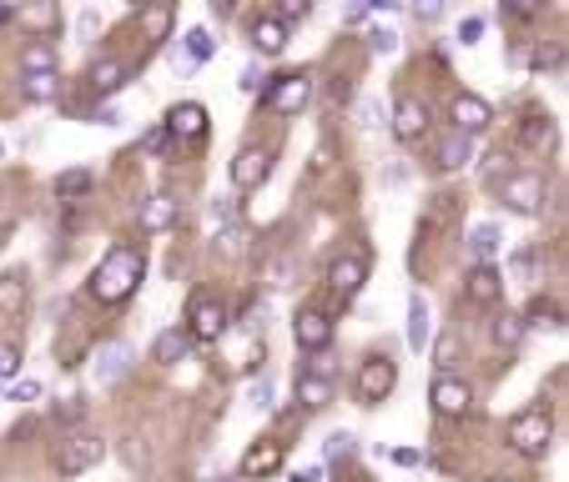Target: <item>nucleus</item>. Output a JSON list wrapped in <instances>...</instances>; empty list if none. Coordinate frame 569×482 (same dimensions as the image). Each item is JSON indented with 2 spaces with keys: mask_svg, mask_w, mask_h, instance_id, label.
<instances>
[{
  "mask_svg": "<svg viewBox=\"0 0 569 482\" xmlns=\"http://www.w3.org/2000/svg\"><path fill=\"white\" fill-rule=\"evenodd\" d=\"M106 457V442L96 438V432H61V442H55V467H61V477H81V472H91L96 462Z\"/></svg>",
  "mask_w": 569,
  "mask_h": 482,
  "instance_id": "7ed1b4c3",
  "label": "nucleus"
},
{
  "mask_svg": "<svg viewBox=\"0 0 569 482\" xmlns=\"http://www.w3.org/2000/svg\"><path fill=\"white\" fill-rule=\"evenodd\" d=\"M142 277H146V251L132 247V241H116V247L91 267L86 291H91V301H101V307H121V301L136 297Z\"/></svg>",
  "mask_w": 569,
  "mask_h": 482,
  "instance_id": "f257e3e1",
  "label": "nucleus"
},
{
  "mask_svg": "<svg viewBox=\"0 0 569 482\" xmlns=\"http://www.w3.org/2000/svg\"><path fill=\"white\" fill-rule=\"evenodd\" d=\"M21 96L35 101V106H45V101H61V75H21Z\"/></svg>",
  "mask_w": 569,
  "mask_h": 482,
  "instance_id": "cd10ccee",
  "label": "nucleus"
},
{
  "mask_svg": "<svg viewBox=\"0 0 569 482\" xmlns=\"http://www.w3.org/2000/svg\"><path fill=\"white\" fill-rule=\"evenodd\" d=\"M91 186H96V176L81 172V166H76V172H61V176H55V196H66V202H71V196H86Z\"/></svg>",
  "mask_w": 569,
  "mask_h": 482,
  "instance_id": "2f4dec72",
  "label": "nucleus"
},
{
  "mask_svg": "<svg viewBox=\"0 0 569 482\" xmlns=\"http://www.w3.org/2000/svg\"><path fill=\"white\" fill-rule=\"evenodd\" d=\"M394 387H398V367H394V357H388V352H373L368 362L358 367V397H363V402H384Z\"/></svg>",
  "mask_w": 569,
  "mask_h": 482,
  "instance_id": "423d86ee",
  "label": "nucleus"
},
{
  "mask_svg": "<svg viewBox=\"0 0 569 482\" xmlns=\"http://www.w3.org/2000/svg\"><path fill=\"white\" fill-rule=\"evenodd\" d=\"M172 21H176L172 5H152V11H142V31H146V41L162 45L166 35H172Z\"/></svg>",
  "mask_w": 569,
  "mask_h": 482,
  "instance_id": "7c9ffc66",
  "label": "nucleus"
},
{
  "mask_svg": "<svg viewBox=\"0 0 569 482\" xmlns=\"http://www.w3.org/2000/svg\"><path fill=\"white\" fill-rule=\"evenodd\" d=\"M252 45L263 55H283L287 51V25H277L273 15H263V21L252 25Z\"/></svg>",
  "mask_w": 569,
  "mask_h": 482,
  "instance_id": "5701e85b",
  "label": "nucleus"
},
{
  "mask_svg": "<svg viewBox=\"0 0 569 482\" xmlns=\"http://www.w3.org/2000/svg\"><path fill=\"white\" fill-rule=\"evenodd\" d=\"M494 342H499V347H519V342H524V321L504 311V317L494 321Z\"/></svg>",
  "mask_w": 569,
  "mask_h": 482,
  "instance_id": "72a5a7b5",
  "label": "nucleus"
},
{
  "mask_svg": "<svg viewBox=\"0 0 569 482\" xmlns=\"http://www.w3.org/2000/svg\"><path fill=\"white\" fill-rule=\"evenodd\" d=\"M186 347H192V342H186V332H182V327H166V332L152 342V362L172 367V362H182V357H186Z\"/></svg>",
  "mask_w": 569,
  "mask_h": 482,
  "instance_id": "393cba45",
  "label": "nucleus"
},
{
  "mask_svg": "<svg viewBox=\"0 0 569 482\" xmlns=\"http://www.w3.org/2000/svg\"><path fill=\"white\" fill-rule=\"evenodd\" d=\"M394 136L398 141H424L428 136V106L418 96H398V106H394Z\"/></svg>",
  "mask_w": 569,
  "mask_h": 482,
  "instance_id": "4468645a",
  "label": "nucleus"
},
{
  "mask_svg": "<svg viewBox=\"0 0 569 482\" xmlns=\"http://www.w3.org/2000/svg\"><path fill=\"white\" fill-rule=\"evenodd\" d=\"M307 101H313V75L307 71L277 75L273 86L263 91V111H273V116H303Z\"/></svg>",
  "mask_w": 569,
  "mask_h": 482,
  "instance_id": "20e7f679",
  "label": "nucleus"
},
{
  "mask_svg": "<svg viewBox=\"0 0 569 482\" xmlns=\"http://www.w3.org/2000/svg\"><path fill=\"white\" fill-rule=\"evenodd\" d=\"M212 221H217V226H237V202H217V206H212Z\"/></svg>",
  "mask_w": 569,
  "mask_h": 482,
  "instance_id": "c03bdc74",
  "label": "nucleus"
},
{
  "mask_svg": "<svg viewBox=\"0 0 569 482\" xmlns=\"http://www.w3.org/2000/svg\"><path fill=\"white\" fill-rule=\"evenodd\" d=\"M353 452H358V438H353V432H333L328 438V462H348Z\"/></svg>",
  "mask_w": 569,
  "mask_h": 482,
  "instance_id": "c9c22d12",
  "label": "nucleus"
},
{
  "mask_svg": "<svg viewBox=\"0 0 569 482\" xmlns=\"http://www.w3.org/2000/svg\"><path fill=\"white\" fill-rule=\"evenodd\" d=\"M484 35V15H469V21H459V41L464 45H474Z\"/></svg>",
  "mask_w": 569,
  "mask_h": 482,
  "instance_id": "37998d69",
  "label": "nucleus"
},
{
  "mask_svg": "<svg viewBox=\"0 0 569 482\" xmlns=\"http://www.w3.org/2000/svg\"><path fill=\"white\" fill-rule=\"evenodd\" d=\"M55 71V41H31L21 51V75H51Z\"/></svg>",
  "mask_w": 569,
  "mask_h": 482,
  "instance_id": "b1692460",
  "label": "nucleus"
},
{
  "mask_svg": "<svg viewBox=\"0 0 569 482\" xmlns=\"http://www.w3.org/2000/svg\"><path fill=\"white\" fill-rule=\"evenodd\" d=\"M307 11H313V5H307V0H287V5H283V11L273 15V21H277V25H293V21H303Z\"/></svg>",
  "mask_w": 569,
  "mask_h": 482,
  "instance_id": "ea45409f",
  "label": "nucleus"
},
{
  "mask_svg": "<svg viewBox=\"0 0 569 482\" xmlns=\"http://www.w3.org/2000/svg\"><path fill=\"white\" fill-rule=\"evenodd\" d=\"M5 392H11V402H35V397H41V382H35V377H25V382H11Z\"/></svg>",
  "mask_w": 569,
  "mask_h": 482,
  "instance_id": "58836bf2",
  "label": "nucleus"
},
{
  "mask_svg": "<svg viewBox=\"0 0 569 482\" xmlns=\"http://www.w3.org/2000/svg\"><path fill=\"white\" fill-rule=\"evenodd\" d=\"M217 247L227 251V257H242V251H247V226H227V231L217 236Z\"/></svg>",
  "mask_w": 569,
  "mask_h": 482,
  "instance_id": "e433bc0d",
  "label": "nucleus"
},
{
  "mask_svg": "<svg viewBox=\"0 0 569 482\" xmlns=\"http://www.w3.org/2000/svg\"><path fill=\"white\" fill-rule=\"evenodd\" d=\"M293 337H297V347L303 352H328V342H333V317L328 311H318V307H303L293 317Z\"/></svg>",
  "mask_w": 569,
  "mask_h": 482,
  "instance_id": "9b49d317",
  "label": "nucleus"
},
{
  "mask_svg": "<svg viewBox=\"0 0 569 482\" xmlns=\"http://www.w3.org/2000/svg\"><path fill=\"white\" fill-rule=\"evenodd\" d=\"M283 467V442H257L242 457V477H267V472Z\"/></svg>",
  "mask_w": 569,
  "mask_h": 482,
  "instance_id": "aec40b11",
  "label": "nucleus"
},
{
  "mask_svg": "<svg viewBox=\"0 0 569 482\" xmlns=\"http://www.w3.org/2000/svg\"><path fill=\"white\" fill-rule=\"evenodd\" d=\"M464 291H469L474 307H494V301L504 297V277H499L494 267H474L469 281H464Z\"/></svg>",
  "mask_w": 569,
  "mask_h": 482,
  "instance_id": "dca6fc26",
  "label": "nucleus"
},
{
  "mask_svg": "<svg viewBox=\"0 0 569 482\" xmlns=\"http://www.w3.org/2000/svg\"><path fill=\"white\" fill-rule=\"evenodd\" d=\"M212 51H217V41H212V35L197 25V31H186V51H176L172 65H176V71H192V65L212 61Z\"/></svg>",
  "mask_w": 569,
  "mask_h": 482,
  "instance_id": "412c9836",
  "label": "nucleus"
},
{
  "mask_svg": "<svg viewBox=\"0 0 569 482\" xmlns=\"http://www.w3.org/2000/svg\"><path fill=\"white\" fill-rule=\"evenodd\" d=\"M434 161L444 166V172H464V166L474 161V141H469V136H459V131H449V136L438 141Z\"/></svg>",
  "mask_w": 569,
  "mask_h": 482,
  "instance_id": "6ab92c4d",
  "label": "nucleus"
},
{
  "mask_svg": "<svg viewBox=\"0 0 569 482\" xmlns=\"http://www.w3.org/2000/svg\"><path fill=\"white\" fill-rule=\"evenodd\" d=\"M293 482H318V472H293Z\"/></svg>",
  "mask_w": 569,
  "mask_h": 482,
  "instance_id": "603ef678",
  "label": "nucleus"
},
{
  "mask_svg": "<svg viewBox=\"0 0 569 482\" xmlns=\"http://www.w3.org/2000/svg\"><path fill=\"white\" fill-rule=\"evenodd\" d=\"M166 136H176V141H202L207 136V111L197 106V101H182V106H172L166 111Z\"/></svg>",
  "mask_w": 569,
  "mask_h": 482,
  "instance_id": "ddd939ff",
  "label": "nucleus"
},
{
  "mask_svg": "<svg viewBox=\"0 0 569 482\" xmlns=\"http://www.w3.org/2000/svg\"><path fill=\"white\" fill-rule=\"evenodd\" d=\"M358 116H363V126H378V101H363Z\"/></svg>",
  "mask_w": 569,
  "mask_h": 482,
  "instance_id": "09e8293b",
  "label": "nucleus"
},
{
  "mask_svg": "<svg viewBox=\"0 0 569 482\" xmlns=\"http://www.w3.org/2000/svg\"><path fill=\"white\" fill-rule=\"evenodd\" d=\"M428 402H434L438 418H464V412L474 408V387L464 382V377H434V387H428Z\"/></svg>",
  "mask_w": 569,
  "mask_h": 482,
  "instance_id": "0eeeda50",
  "label": "nucleus"
},
{
  "mask_svg": "<svg viewBox=\"0 0 569 482\" xmlns=\"http://www.w3.org/2000/svg\"><path fill=\"white\" fill-rule=\"evenodd\" d=\"M489 482H514V477H489Z\"/></svg>",
  "mask_w": 569,
  "mask_h": 482,
  "instance_id": "6e6d98bb",
  "label": "nucleus"
},
{
  "mask_svg": "<svg viewBox=\"0 0 569 482\" xmlns=\"http://www.w3.org/2000/svg\"><path fill=\"white\" fill-rule=\"evenodd\" d=\"M25 297H31L25 291V271H5L0 277V317H15L25 307Z\"/></svg>",
  "mask_w": 569,
  "mask_h": 482,
  "instance_id": "bb28decb",
  "label": "nucleus"
},
{
  "mask_svg": "<svg viewBox=\"0 0 569 482\" xmlns=\"http://www.w3.org/2000/svg\"><path fill=\"white\" fill-rule=\"evenodd\" d=\"M394 462H398V467H418V462H424V452H418V448H398Z\"/></svg>",
  "mask_w": 569,
  "mask_h": 482,
  "instance_id": "49530a36",
  "label": "nucleus"
},
{
  "mask_svg": "<svg viewBox=\"0 0 569 482\" xmlns=\"http://www.w3.org/2000/svg\"><path fill=\"white\" fill-rule=\"evenodd\" d=\"M368 45H373L378 55H394V51H398V35H394V31H373Z\"/></svg>",
  "mask_w": 569,
  "mask_h": 482,
  "instance_id": "79ce46f5",
  "label": "nucleus"
},
{
  "mask_svg": "<svg viewBox=\"0 0 569 482\" xmlns=\"http://www.w3.org/2000/svg\"><path fill=\"white\" fill-rule=\"evenodd\" d=\"M176 226V202L166 192H156V196H146L142 202V231L146 236H162V231H172Z\"/></svg>",
  "mask_w": 569,
  "mask_h": 482,
  "instance_id": "2eb2a0df",
  "label": "nucleus"
},
{
  "mask_svg": "<svg viewBox=\"0 0 569 482\" xmlns=\"http://www.w3.org/2000/svg\"><path fill=\"white\" fill-rule=\"evenodd\" d=\"M504 202L514 206V211H524V216H539L544 211V176H534V172L504 176Z\"/></svg>",
  "mask_w": 569,
  "mask_h": 482,
  "instance_id": "9d476101",
  "label": "nucleus"
},
{
  "mask_svg": "<svg viewBox=\"0 0 569 482\" xmlns=\"http://www.w3.org/2000/svg\"><path fill=\"white\" fill-rule=\"evenodd\" d=\"M252 397H257V408H267V402H273V382H267V377H263V382H257V392H252Z\"/></svg>",
  "mask_w": 569,
  "mask_h": 482,
  "instance_id": "3c124183",
  "label": "nucleus"
},
{
  "mask_svg": "<svg viewBox=\"0 0 569 482\" xmlns=\"http://www.w3.org/2000/svg\"><path fill=\"white\" fill-rule=\"evenodd\" d=\"M559 317H564V311H559L554 301L534 297V301H529V311H524V317H519V321H524V332H529V327H534V332H539V327H544V332H559V327H564V321H559Z\"/></svg>",
  "mask_w": 569,
  "mask_h": 482,
  "instance_id": "c85d7f7f",
  "label": "nucleus"
},
{
  "mask_svg": "<svg viewBox=\"0 0 569 482\" xmlns=\"http://www.w3.org/2000/svg\"><path fill=\"white\" fill-rule=\"evenodd\" d=\"M267 176H273V151L267 146H242L237 161H232V186H237V192H257Z\"/></svg>",
  "mask_w": 569,
  "mask_h": 482,
  "instance_id": "1a4fd4ad",
  "label": "nucleus"
},
{
  "mask_svg": "<svg viewBox=\"0 0 569 482\" xmlns=\"http://www.w3.org/2000/svg\"><path fill=\"white\" fill-rule=\"evenodd\" d=\"M207 482H242V477H227V472H222V477H207Z\"/></svg>",
  "mask_w": 569,
  "mask_h": 482,
  "instance_id": "5fc2aeb1",
  "label": "nucleus"
},
{
  "mask_svg": "<svg viewBox=\"0 0 569 482\" xmlns=\"http://www.w3.org/2000/svg\"><path fill=\"white\" fill-rule=\"evenodd\" d=\"M499 226H474L469 236V251H474V267H494V257H499Z\"/></svg>",
  "mask_w": 569,
  "mask_h": 482,
  "instance_id": "a878e982",
  "label": "nucleus"
},
{
  "mask_svg": "<svg viewBox=\"0 0 569 482\" xmlns=\"http://www.w3.org/2000/svg\"><path fill=\"white\" fill-rule=\"evenodd\" d=\"M363 281H368V257H363V251H343L328 267V287L338 301H353L363 291Z\"/></svg>",
  "mask_w": 569,
  "mask_h": 482,
  "instance_id": "6e6552de",
  "label": "nucleus"
},
{
  "mask_svg": "<svg viewBox=\"0 0 569 482\" xmlns=\"http://www.w3.org/2000/svg\"><path fill=\"white\" fill-rule=\"evenodd\" d=\"M132 372V347H121V342H106L96 352V382H121V377Z\"/></svg>",
  "mask_w": 569,
  "mask_h": 482,
  "instance_id": "f3484780",
  "label": "nucleus"
},
{
  "mask_svg": "<svg viewBox=\"0 0 569 482\" xmlns=\"http://www.w3.org/2000/svg\"><path fill=\"white\" fill-rule=\"evenodd\" d=\"M21 15V25H31V31H51V25H61V11L55 5H35V11H15Z\"/></svg>",
  "mask_w": 569,
  "mask_h": 482,
  "instance_id": "f704fd0d",
  "label": "nucleus"
},
{
  "mask_svg": "<svg viewBox=\"0 0 569 482\" xmlns=\"http://www.w3.org/2000/svg\"><path fill=\"white\" fill-rule=\"evenodd\" d=\"M126 75H132V65L106 55V61H96V71H91V86H96L101 96H116V91L126 86Z\"/></svg>",
  "mask_w": 569,
  "mask_h": 482,
  "instance_id": "4be33fe9",
  "label": "nucleus"
},
{
  "mask_svg": "<svg viewBox=\"0 0 569 482\" xmlns=\"http://www.w3.org/2000/svg\"><path fill=\"white\" fill-rule=\"evenodd\" d=\"M489 121H494V111L484 96H474V91H459V96H454V131H459V136L474 141L479 131H489Z\"/></svg>",
  "mask_w": 569,
  "mask_h": 482,
  "instance_id": "f8f14e48",
  "label": "nucleus"
},
{
  "mask_svg": "<svg viewBox=\"0 0 569 482\" xmlns=\"http://www.w3.org/2000/svg\"><path fill=\"white\" fill-rule=\"evenodd\" d=\"M81 412H86V402H81V397H66V402H55V422H81Z\"/></svg>",
  "mask_w": 569,
  "mask_h": 482,
  "instance_id": "a19ab883",
  "label": "nucleus"
},
{
  "mask_svg": "<svg viewBox=\"0 0 569 482\" xmlns=\"http://www.w3.org/2000/svg\"><path fill=\"white\" fill-rule=\"evenodd\" d=\"M428 342H434V311H428V301L414 291V297H408V347L424 352Z\"/></svg>",
  "mask_w": 569,
  "mask_h": 482,
  "instance_id": "a211bd4d",
  "label": "nucleus"
},
{
  "mask_svg": "<svg viewBox=\"0 0 569 482\" xmlns=\"http://www.w3.org/2000/svg\"><path fill=\"white\" fill-rule=\"evenodd\" d=\"M438 377H449L454 372V357H459V342H454V337H438Z\"/></svg>",
  "mask_w": 569,
  "mask_h": 482,
  "instance_id": "4c0bfd02",
  "label": "nucleus"
},
{
  "mask_svg": "<svg viewBox=\"0 0 569 482\" xmlns=\"http://www.w3.org/2000/svg\"><path fill=\"white\" fill-rule=\"evenodd\" d=\"M11 382H21V347L0 342V392H5Z\"/></svg>",
  "mask_w": 569,
  "mask_h": 482,
  "instance_id": "473e14b6",
  "label": "nucleus"
},
{
  "mask_svg": "<svg viewBox=\"0 0 569 482\" xmlns=\"http://www.w3.org/2000/svg\"><path fill=\"white\" fill-rule=\"evenodd\" d=\"M166 141H172V136H166L162 126H152V131H146V151H166Z\"/></svg>",
  "mask_w": 569,
  "mask_h": 482,
  "instance_id": "de8ad7c7",
  "label": "nucleus"
},
{
  "mask_svg": "<svg viewBox=\"0 0 569 482\" xmlns=\"http://www.w3.org/2000/svg\"><path fill=\"white\" fill-rule=\"evenodd\" d=\"M297 402H303V408H328V402H333V382H328V377H303V372H297Z\"/></svg>",
  "mask_w": 569,
  "mask_h": 482,
  "instance_id": "c756f323",
  "label": "nucleus"
},
{
  "mask_svg": "<svg viewBox=\"0 0 569 482\" xmlns=\"http://www.w3.org/2000/svg\"><path fill=\"white\" fill-rule=\"evenodd\" d=\"M186 342H217L222 332H227V307H222L212 291H197L192 297V307H186Z\"/></svg>",
  "mask_w": 569,
  "mask_h": 482,
  "instance_id": "39448f33",
  "label": "nucleus"
},
{
  "mask_svg": "<svg viewBox=\"0 0 569 482\" xmlns=\"http://www.w3.org/2000/svg\"><path fill=\"white\" fill-rule=\"evenodd\" d=\"M242 86L257 91V86H263V71H257V65H247V71H242Z\"/></svg>",
  "mask_w": 569,
  "mask_h": 482,
  "instance_id": "8fccbe9b",
  "label": "nucleus"
},
{
  "mask_svg": "<svg viewBox=\"0 0 569 482\" xmlns=\"http://www.w3.org/2000/svg\"><path fill=\"white\" fill-rule=\"evenodd\" d=\"M438 15H444V11H438L434 0H428V5H424V0H418V5H414V21H418V25H434Z\"/></svg>",
  "mask_w": 569,
  "mask_h": 482,
  "instance_id": "a18cd8bd",
  "label": "nucleus"
},
{
  "mask_svg": "<svg viewBox=\"0 0 569 482\" xmlns=\"http://www.w3.org/2000/svg\"><path fill=\"white\" fill-rule=\"evenodd\" d=\"M504 438H509V448L519 452V457H544L549 452V438H554V418H549V408H524L509 418V428H504Z\"/></svg>",
  "mask_w": 569,
  "mask_h": 482,
  "instance_id": "f03ea898",
  "label": "nucleus"
},
{
  "mask_svg": "<svg viewBox=\"0 0 569 482\" xmlns=\"http://www.w3.org/2000/svg\"><path fill=\"white\" fill-rule=\"evenodd\" d=\"M5 21H15V11H11V5H0V25H5Z\"/></svg>",
  "mask_w": 569,
  "mask_h": 482,
  "instance_id": "864d4df0",
  "label": "nucleus"
}]
</instances>
